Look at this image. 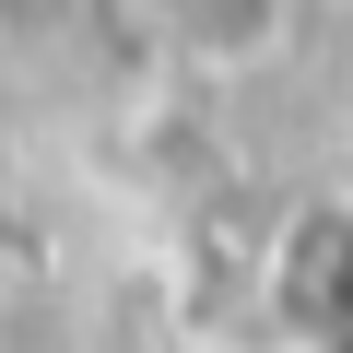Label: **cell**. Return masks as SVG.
I'll return each instance as SVG.
<instances>
[{"instance_id": "obj_1", "label": "cell", "mask_w": 353, "mask_h": 353, "mask_svg": "<svg viewBox=\"0 0 353 353\" xmlns=\"http://www.w3.org/2000/svg\"><path fill=\"white\" fill-rule=\"evenodd\" d=\"M294 0H141V36L189 71H248L271 36H283Z\"/></svg>"}]
</instances>
